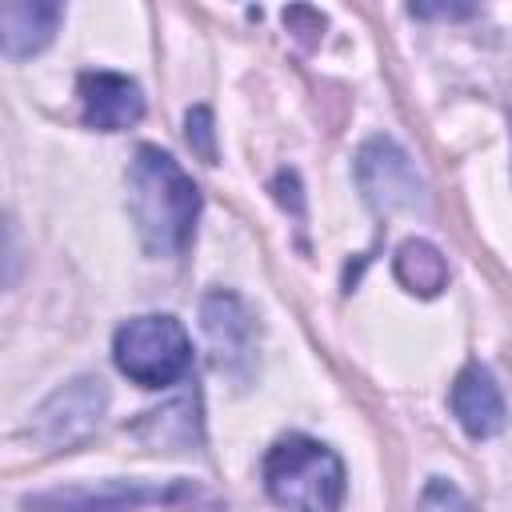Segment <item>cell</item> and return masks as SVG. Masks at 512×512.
<instances>
[{
    "label": "cell",
    "mask_w": 512,
    "mask_h": 512,
    "mask_svg": "<svg viewBox=\"0 0 512 512\" xmlns=\"http://www.w3.org/2000/svg\"><path fill=\"white\" fill-rule=\"evenodd\" d=\"M284 24H288L304 44H316V40H320V32H324V16H320L316 8H304V4L284 8Z\"/></svg>",
    "instance_id": "obj_15"
},
{
    "label": "cell",
    "mask_w": 512,
    "mask_h": 512,
    "mask_svg": "<svg viewBox=\"0 0 512 512\" xmlns=\"http://www.w3.org/2000/svg\"><path fill=\"white\" fill-rule=\"evenodd\" d=\"M132 436H140L152 448H192L200 440V420H196V396H180L168 408L148 412L140 424H132Z\"/></svg>",
    "instance_id": "obj_12"
},
{
    "label": "cell",
    "mask_w": 512,
    "mask_h": 512,
    "mask_svg": "<svg viewBox=\"0 0 512 512\" xmlns=\"http://www.w3.org/2000/svg\"><path fill=\"white\" fill-rule=\"evenodd\" d=\"M184 136H188L192 152H196L204 164H216V140H212V108H204V104L188 108V116H184Z\"/></svg>",
    "instance_id": "obj_14"
},
{
    "label": "cell",
    "mask_w": 512,
    "mask_h": 512,
    "mask_svg": "<svg viewBox=\"0 0 512 512\" xmlns=\"http://www.w3.org/2000/svg\"><path fill=\"white\" fill-rule=\"evenodd\" d=\"M264 488L288 512H340L348 476L328 444L292 432L268 448Z\"/></svg>",
    "instance_id": "obj_2"
},
{
    "label": "cell",
    "mask_w": 512,
    "mask_h": 512,
    "mask_svg": "<svg viewBox=\"0 0 512 512\" xmlns=\"http://www.w3.org/2000/svg\"><path fill=\"white\" fill-rule=\"evenodd\" d=\"M60 16H64V8L48 4V0H8L0 8L4 56L24 60V56H36L40 48H48L60 28Z\"/></svg>",
    "instance_id": "obj_10"
},
{
    "label": "cell",
    "mask_w": 512,
    "mask_h": 512,
    "mask_svg": "<svg viewBox=\"0 0 512 512\" xmlns=\"http://www.w3.org/2000/svg\"><path fill=\"white\" fill-rule=\"evenodd\" d=\"M392 272L396 280L412 292V296H440L448 288V260L432 240H404L392 256Z\"/></svg>",
    "instance_id": "obj_11"
},
{
    "label": "cell",
    "mask_w": 512,
    "mask_h": 512,
    "mask_svg": "<svg viewBox=\"0 0 512 512\" xmlns=\"http://www.w3.org/2000/svg\"><path fill=\"white\" fill-rule=\"evenodd\" d=\"M108 408V384L100 376H76L60 384L28 420V436L40 448H72L96 432Z\"/></svg>",
    "instance_id": "obj_6"
},
{
    "label": "cell",
    "mask_w": 512,
    "mask_h": 512,
    "mask_svg": "<svg viewBox=\"0 0 512 512\" xmlns=\"http://www.w3.org/2000/svg\"><path fill=\"white\" fill-rule=\"evenodd\" d=\"M112 360L116 368L140 384V388H168L176 384L192 364V340L184 324L168 312L132 316L112 336Z\"/></svg>",
    "instance_id": "obj_3"
},
{
    "label": "cell",
    "mask_w": 512,
    "mask_h": 512,
    "mask_svg": "<svg viewBox=\"0 0 512 512\" xmlns=\"http://www.w3.org/2000/svg\"><path fill=\"white\" fill-rule=\"evenodd\" d=\"M196 500L192 480H96L24 496L28 512H140Z\"/></svg>",
    "instance_id": "obj_4"
},
{
    "label": "cell",
    "mask_w": 512,
    "mask_h": 512,
    "mask_svg": "<svg viewBox=\"0 0 512 512\" xmlns=\"http://www.w3.org/2000/svg\"><path fill=\"white\" fill-rule=\"evenodd\" d=\"M204 336L212 344V360L220 372L248 380L252 360H256V316L236 292H208L200 304Z\"/></svg>",
    "instance_id": "obj_7"
},
{
    "label": "cell",
    "mask_w": 512,
    "mask_h": 512,
    "mask_svg": "<svg viewBox=\"0 0 512 512\" xmlns=\"http://www.w3.org/2000/svg\"><path fill=\"white\" fill-rule=\"evenodd\" d=\"M412 16H420V20H464V16H476V8L472 4H412L408 8Z\"/></svg>",
    "instance_id": "obj_16"
},
{
    "label": "cell",
    "mask_w": 512,
    "mask_h": 512,
    "mask_svg": "<svg viewBox=\"0 0 512 512\" xmlns=\"http://www.w3.org/2000/svg\"><path fill=\"white\" fill-rule=\"evenodd\" d=\"M416 512H476V508H472V500H468L452 480L432 476V480L424 484L420 500H416Z\"/></svg>",
    "instance_id": "obj_13"
},
{
    "label": "cell",
    "mask_w": 512,
    "mask_h": 512,
    "mask_svg": "<svg viewBox=\"0 0 512 512\" xmlns=\"http://www.w3.org/2000/svg\"><path fill=\"white\" fill-rule=\"evenodd\" d=\"M128 216L148 256H180L192 244L200 188L156 144H140L128 164Z\"/></svg>",
    "instance_id": "obj_1"
},
{
    "label": "cell",
    "mask_w": 512,
    "mask_h": 512,
    "mask_svg": "<svg viewBox=\"0 0 512 512\" xmlns=\"http://www.w3.org/2000/svg\"><path fill=\"white\" fill-rule=\"evenodd\" d=\"M356 184L380 216H388V212H428V184L416 172L412 156L392 136H372V140L360 144Z\"/></svg>",
    "instance_id": "obj_5"
},
{
    "label": "cell",
    "mask_w": 512,
    "mask_h": 512,
    "mask_svg": "<svg viewBox=\"0 0 512 512\" xmlns=\"http://www.w3.org/2000/svg\"><path fill=\"white\" fill-rule=\"evenodd\" d=\"M76 92L84 104V124L96 132H124L144 116V92L124 72L88 68V72H80Z\"/></svg>",
    "instance_id": "obj_8"
},
{
    "label": "cell",
    "mask_w": 512,
    "mask_h": 512,
    "mask_svg": "<svg viewBox=\"0 0 512 512\" xmlns=\"http://www.w3.org/2000/svg\"><path fill=\"white\" fill-rule=\"evenodd\" d=\"M448 404H452V416L460 420V428L472 440H488V436H496L508 424V408H504L500 384L480 364H468V368L456 372L452 392H448Z\"/></svg>",
    "instance_id": "obj_9"
}]
</instances>
